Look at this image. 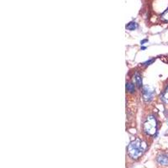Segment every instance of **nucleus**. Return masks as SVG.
I'll list each match as a JSON object with an SVG mask.
<instances>
[{
  "label": "nucleus",
  "mask_w": 168,
  "mask_h": 168,
  "mask_svg": "<svg viewBox=\"0 0 168 168\" xmlns=\"http://www.w3.org/2000/svg\"><path fill=\"white\" fill-rule=\"evenodd\" d=\"M154 61H155V59H151L150 61H146V62H145V63H144V65H145V66H147V65H150V64H151V63H152V62Z\"/></svg>",
  "instance_id": "nucleus-10"
},
{
  "label": "nucleus",
  "mask_w": 168,
  "mask_h": 168,
  "mask_svg": "<svg viewBox=\"0 0 168 168\" xmlns=\"http://www.w3.org/2000/svg\"><path fill=\"white\" fill-rule=\"evenodd\" d=\"M138 27V24L135 22H130L129 24H126V29L129 30V31H135L136 30Z\"/></svg>",
  "instance_id": "nucleus-6"
},
{
  "label": "nucleus",
  "mask_w": 168,
  "mask_h": 168,
  "mask_svg": "<svg viewBox=\"0 0 168 168\" xmlns=\"http://www.w3.org/2000/svg\"><path fill=\"white\" fill-rule=\"evenodd\" d=\"M162 99L164 100L166 103H168V87L166 89V91L163 93V95H162Z\"/></svg>",
  "instance_id": "nucleus-9"
},
{
  "label": "nucleus",
  "mask_w": 168,
  "mask_h": 168,
  "mask_svg": "<svg viewBox=\"0 0 168 168\" xmlns=\"http://www.w3.org/2000/svg\"><path fill=\"white\" fill-rule=\"evenodd\" d=\"M160 19L164 22H168V8L160 15Z\"/></svg>",
  "instance_id": "nucleus-8"
},
{
  "label": "nucleus",
  "mask_w": 168,
  "mask_h": 168,
  "mask_svg": "<svg viewBox=\"0 0 168 168\" xmlns=\"http://www.w3.org/2000/svg\"><path fill=\"white\" fill-rule=\"evenodd\" d=\"M142 96H143V99L145 102H150L151 101L154 97V90L151 87L145 86L143 87V91H142Z\"/></svg>",
  "instance_id": "nucleus-3"
},
{
  "label": "nucleus",
  "mask_w": 168,
  "mask_h": 168,
  "mask_svg": "<svg viewBox=\"0 0 168 168\" xmlns=\"http://www.w3.org/2000/svg\"><path fill=\"white\" fill-rule=\"evenodd\" d=\"M143 130L145 131V133L149 135H153L156 134L157 130V122L154 116L147 117L143 125Z\"/></svg>",
  "instance_id": "nucleus-2"
},
{
  "label": "nucleus",
  "mask_w": 168,
  "mask_h": 168,
  "mask_svg": "<svg viewBox=\"0 0 168 168\" xmlns=\"http://www.w3.org/2000/svg\"><path fill=\"white\" fill-rule=\"evenodd\" d=\"M156 162L161 166H168V155L166 153H161L156 157Z\"/></svg>",
  "instance_id": "nucleus-4"
},
{
  "label": "nucleus",
  "mask_w": 168,
  "mask_h": 168,
  "mask_svg": "<svg viewBox=\"0 0 168 168\" xmlns=\"http://www.w3.org/2000/svg\"><path fill=\"white\" fill-rule=\"evenodd\" d=\"M135 83L139 88L142 87V76L138 72L135 74Z\"/></svg>",
  "instance_id": "nucleus-5"
},
{
  "label": "nucleus",
  "mask_w": 168,
  "mask_h": 168,
  "mask_svg": "<svg viewBox=\"0 0 168 168\" xmlns=\"http://www.w3.org/2000/svg\"><path fill=\"white\" fill-rule=\"evenodd\" d=\"M167 125H168V120H167Z\"/></svg>",
  "instance_id": "nucleus-11"
},
{
  "label": "nucleus",
  "mask_w": 168,
  "mask_h": 168,
  "mask_svg": "<svg viewBox=\"0 0 168 168\" xmlns=\"http://www.w3.org/2000/svg\"><path fill=\"white\" fill-rule=\"evenodd\" d=\"M145 145L140 139H135L131 141L128 146V153L131 158L137 160L145 151Z\"/></svg>",
  "instance_id": "nucleus-1"
},
{
  "label": "nucleus",
  "mask_w": 168,
  "mask_h": 168,
  "mask_svg": "<svg viewBox=\"0 0 168 168\" xmlns=\"http://www.w3.org/2000/svg\"><path fill=\"white\" fill-rule=\"evenodd\" d=\"M126 90H127V92H130V93L135 92V84H133L132 83H126Z\"/></svg>",
  "instance_id": "nucleus-7"
}]
</instances>
